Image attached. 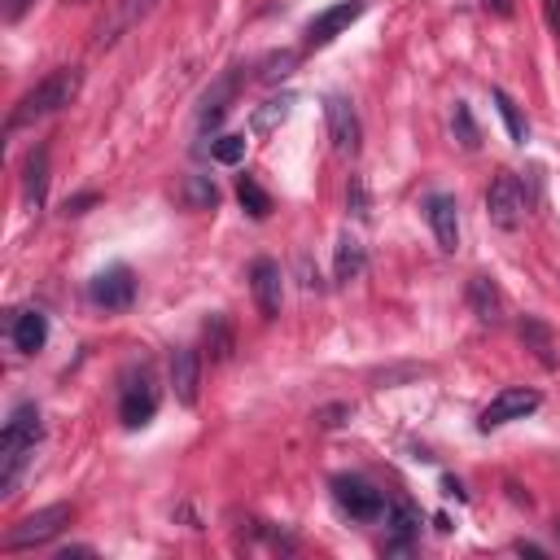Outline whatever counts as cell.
Instances as JSON below:
<instances>
[{"instance_id":"20","label":"cell","mask_w":560,"mask_h":560,"mask_svg":"<svg viewBox=\"0 0 560 560\" xmlns=\"http://www.w3.org/2000/svg\"><path fill=\"white\" fill-rule=\"evenodd\" d=\"M206 350H210L214 363H223L232 354V324H228V315H210L206 319Z\"/></svg>"},{"instance_id":"29","label":"cell","mask_w":560,"mask_h":560,"mask_svg":"<svg viewBox=\"0 0 560 560\" xmlns=\"http://www.w3.org/2000/svg\"><path fill=\"white\" fill-rule=\"evenodd\" d=\"M158 0H122V9H118V22H114V31H122V26H131V22H140L149 9H153Z\"/></svg>"},{"instance_id":"18","label":"cell","mask_w":560,"mask_h":560,"mask_svg":"<svg viewBox=\"0 0 560 560\" xmlns=\"http://www.w3.org/2000/svg\"><path fill=\"white\" fill-rule=\"evenodd\" d=\"M521 341L538 354L542 368H556V337H551V328H547L538 315H525V319H521Z\"/></svg>"},{"instance_id":"2","label":"cell","mask_w":560,"mask_h":560,"mask_svg":"<svg viewBox=\"0 0 560 560\" xmlns=\"http://www.w3.org/2000/svg\"><path fill=\"white\" fill-rule=\"evenodd\" d=\"M79 88H83V70H74V66H61V70L44 74V79L13 105L9 131L26 127V122H35V118H48V114H57V109H66V105L79 96Z\"/></svg>"},{"instance_id":"13","label":"cell","mask_w":560,"mask_h":560,"mask_svg":"<svg viewBox=\"0 0 560 560\" xmlns=\"http://www.w3.org/2000/svg\"><path fill=\"white\" fill-rule=\"evenodd\" d=\"M249 289H254V302H258L262 319H276V315H280V293H284L280 262H271V258H254V267H249Z\"/></svg>"},{"instance_id":"25","label":"cell","mask_w":560,"mask_h":560,"mask_svg":"<svg viewBox=\"0 0 560 560\" xmlns=\"http://www.w3.org/2000/svg\"><path fill=\"white\" fill-rule=\"evenodd\" d=\"M389 525H394V534H398V547H407V538L420 529V512L407 508V503H394V508H389Z\"/></svg>"},{"instance_id":"15","label":"cell","mask_w":560,"mask_h":560,"mask_svg":"<svg viewBox=\"0 0 560 560\" xmlns=\"http://www.w3.org/2000/svg\"><path fill=\"white\" fill-rule=\"evenodd\" d=\"M9 341H13V350H22V354L44 350V341H48V315L35 311V306L13 311V319H9Z\"/></svg>"},{"instance_id":"21","label":"cell","mask_w":560,"mask_h":560,"mask_svg":"<svg viewBox=\"0 0 560 560\" xmlns=\"http://www.w3.org/2000/svg\"><path fill=\"white\" fill-rule=\"evenodd\" d=\"M490 96H494V105H499V114H503V122H508V136H512V144H525V140H529V122L521 118L516 101H512L503 88H494Z\"/></svg>"},{"instance_id":"19","label":"cell","mask_w":560,"mask_h":560,"mask_svg":"<svg viewBox=\"0 0 560 560\" xmlns=\"http://www.w3.org/2000/svg\"><path fill=\"white\" fill-rule=\"evenodd\" d=\"M359 271H363V245L346 232V236L337 241V280L350 284V280H359Z\"/></svg>"},{"instance_id":"31","label":"cell","mask_w":560,"mask_h":560,"mask_svg":"<svg viewBox=\"0 0 560 560\" xmlns=\"http://www.w3.org/2000/svg\"><path fill=\"white\" fill-rule=\"evenodd\" d=\"M92 201H96V192H83V197L66 201V214H83V206H92Z\"/></svg>"},{"instance_id":"12","label":"cell","mask_w":560,"mask_h":560,"mask_svg":"<svg viewBox=\"0 0 560 560\" xmlns=\"http://www.w3.org/2000/svg\"><path fill=\"white\" fill-rule=\"evenodd\" d=\"M236 88H241V70H228V74H219V79L206 88V96H201V105H197V127H201V131H214V127L228 118Z\"/></svg>"},{"instance_id":"9","label":"cell","mask_w":560,"mask_h":560,"mask_svg":"<svg viewBox=\"0 0 560 560\" xmlns=\"http://www.w3.org/2000/svg\"><path fill=\"white\" fill-rule=\"evenodd\" d=\"M324 118H328V140H332V149H337L341 158H354V153H359V140H363V127H359V114H354L350 96L332 92V96L324 101Z\"/></svg>"},{"instance_id":"30","label":"cell","mask_w":560,"mask_h":560,"mask_svg":"<svg viewBox=\"0 0 560 560\" xmlns=\"http://www.w3.org/2000/svg\"><path fill=\"white\" fill-rule=\"evenodd\" d=\"M542 13H547V26H551V35L560 44V0H542Z\"/></svg>"},{"instance_id":"24","label":"cell","mask_w":560,"mask_h":560,"mask_svg":"<svg viewBox=\"0 0 560 560\" xmlns=\"http://www.w3.org/2000/svg\"><path fill=\"white\" fill-rule=\"evenodd\" d=\"M184 197H188V206L210 210V206L219 201V188H214L206 175H188V179H184Z\"/></svg>"},{"instance_id":"17","label":"cell","mask_w":560,"mask_h":560,"mask_svg":"<svg viewBox=\"0 0 560 560\" xmlns=\"http://www.w3.org/2000/svg\"><path fill=\"white\" fill-rule=\"evenodd\" d=\"M22 192H26V201L39 210L44 206V197H48V149L39 144V149H31V158H26V166H22Z\"/></svg>"},{"instance_id":"3","label":"cell","mask_w":560,"mask_h":560,"mask_svg":"<svg viewBox=\"0 0 560 560\" xmlns=\"http://www.w3.org/2000/svg\"><path fill=\"white\" fill-rule=\"evenodd\" d=\"M70 521H74V508H70V503H48V508L22 516V521L9 529L4 551H26V547H39V542H52Z\"/></svg>"},{"instance_id":"7","label":"cell","mask_w":560,"mask_h":560,"mask_svg":"<svg viewBox=\"0 0 560 560\" xmlns=\"http://www.w3.org/2000/svg\"><path fill=\"white\" fill-rule=\"evenodd\" d=\"M88 302L92 306H105V311H127L136 302V276H131V267L114 262V267L96 271L88 280Z\"/></svg>"},{"instance_id":"1","label":"cell","mask_w":560,"mask_h":560,"mask_svg":"<svg viewBox=\"0 0 560 560\" xmlns=\"http://www.w3.org/2000/svg\"><path fill=\"white\" fill-rule=\"evenodd\" d=\"M44 438V424H39V407L35 402H18L4 420V433H0V494H13L18 477L26 472L35 446Z\"/></svg>"},{"instance_id":"10","label":"cell","mask_w":560,"mask_h":560,"mask_svg":"<svg viewBox=\"0 0 560 560\" xmlns=\"http://www.w3.org/2000/svg\"><path fill=\"white\" fill-rule=\"evenodd\" d=\"M363 9H368V0H337V4H328L324 13H315V18L306 22V48H324V44H332L350 22L363 18Z\"/></svg>"},{"instance_id":"16","label":"cell","mask_w":560,"mask_h":560,"mask_svg":"<svg viewBox=\"0 0 560 560\" xmlns=\"http://www.w3.org/2000/svg\"><path fill=\"white\" fill-rule=\"evenodd\" d=\"M468 306L477 311L481 324H499L503 319V293H499V284L490 276H472L468 280Z\"/></svg>"},{"instance_id":"5","label":"cell","mask_w":560,"mask_h":560,"mask_svg":"<svg viewBox=\"0 0 560 560\" xmlns=\"http://www.w3.org/2000/svg\"><path fill=\"white\" fill-rule=\"evenodd\" d=\"M158 411V385H153V372L149 368H131L122 376V389H118V416L127 429H140L149 424Z\"/></svg>"},{"instance_id":"23","label":"cell","mask_w":560,"mask_h":560,"mask_svg":"<svg viewBox=\"0 0 560 560\" xmlns=\"http://www.w3.org/2000/svg\"><path fill=\"white\" fill-rule=\"evenodd\" d=\"M451 131H455V140L472 153V149H481V131H477V122H472V109H468V101H455V114H451Z\"/></svg>"},{"instance_id":"32","label":"cell","mask_w":560,"mask_h":560,"mask_svg":"<svg viewBox=\"0 0 560 560\" xmlns=\"http://www.w3.org/2000/svg\"><path fill=\"white\" fill-rule=\"evenodd\" d=\"M481 4H486V9H494L499 18H508V13H512V0H481Z\"/></svg>"},{"instance_id":"26","label":"cell","mask_w":560,"mask_h":560,"mask_svg":"<svg viewBox=\"0 0 560 560\" xmlns=\"http://www.w3.org/2000/svg\"><path fill=\"white\" fill-rule=\"evenodd\" d=\"M289 109H293V96H280V101H267L262 109H254V127H258V131H271L276 122H284V118H289Z\"/></svg>"},{"instance_id":"8","label":"cell","mask_w":560,"mask_h":560,"mask_svg":"<svg viewBox=\"0 0 560 560\" xmlns=\"http://www.w3.org/2000/svg\"><path fill=\"white\" fill-rule=\"evenodd\" d=\"M332 499L354 521H381V512H385V494L363 477H332Z\"/></svg>"},{"instance_id":"6","label":"cell","mask_w":560,"mask_h":560,"mask_svg":"<svg viewBox=\"0 0 560 560\" xmlns=\"http://www.w3.org/2000/svg\"><path fill=\"white\" fill-rule=\"evenodd\" d=\"M542 407V394L538 389H525V385H508V389H499L486 407H481V420H477V429H499V424H512V420H525V416H534Z\"/></svg>"},{"instance_id":"27","label":"cell","mask_w":560,"mask_h":560,"mask_svg":"<svg viewBox=\"0 0 560 560\" xmlns=\"http://www.w3.org/2000/svg\"><path fill=\"white\" fill-rule=\"evenodd\" d=\"M210 158L223 162V166H236L245 158V136H219V140H210Z\"/></svg>"},{"instance_id":"22","label":"cell","mask_w":560,"mask_h":560,"mask_svg":"<svg viewBox=\"0 0 560 560\" xmlns=\"http://www.w3.org/2000/svg\"><path fill=\"white\" fill-rule=\"evenodd\" d=\"M236 197H241V206H245L254 219H267V214H271V197H267V188H262L254 175H241Z\"/></svg>"},{"instance_id":"14","label":"cell","mask_w":560,"mask_h":560,"mask_svg":"<svg viewBox=\"0 0 560 560\" xmlns=\"http://www.w3.org/2000/svg\"><path fill=\"white\" fill-rule=\"evenodd\" d=\"M171 389H175V398H179L184 407L197 402V389H201V350L179 346V350L171 354Z\"/></svg>"},{"instance_id":"28","label":"cell","mask_w":560,"mask_h":560,"mask_svg":"<svg viewBox=\"0 0 560 560\" xmlns=\"http://www.w3.org/2000/svg\"><path fill=\"white\" fill-rule=\"evenodd\" d=\"M293 52H271L267 61H262V70H258V79H267V83H276V79H284V74H293Z\"/></svg>"},{"instance_id":"4","label":"cell","mask_w":560,"mask_h":560,"mask_svg":"<svg viewBox=\"0 0 560 560\" xmlns=\"http://www.w3.org/2000/svg\"><path fill=\"white\" fill-rule=\"evenodd\" d=\"M525 188H521V179L512 175V171H499L494 179H490V188H486V214H490V223L494 228H503V232H516L521 223H525Z\"/></svg>"},{"instance_id":"11","label":"cell","mask_w":560,"mask_h":560,"mask_svg":"<svg viewBox=\"0 0 560 560\" xmlns=\"http://www.w3.org/2000/svg\"><path fill=\"white\" fill-rule=\"evenodd\" d=\"M424 219L433 228L438 249L442 254H455V245H459V206H455V197L451 192H429L424 197Z\"/></svg>"}]
</instances>
